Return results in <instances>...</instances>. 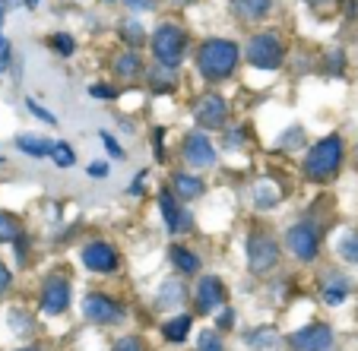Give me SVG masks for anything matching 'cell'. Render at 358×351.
I'll list each match as a JSON object with an SVG mask.
<instances>
[{
  "label": "cell",
  "instance_id": "1",
  "mask_svg": "<svg viewBox=\"0 0 358 351\" xmlns=\"http://www.w3.org/2000/svg\"><path fill=\"white\" fill-rule=\"evenodd\" d=\"M238 61H241V47L229 38H206L196 51V70L210 82H225L235 73Z\"/></svg>",
  "mask_w": 358,
  "mask_h": 351
},
{
  "label": "cell",
  "instance_id": "2",
  "mask_svg": "<svg viewBox=\"0 0 358 351\" xmlns=\"http://www.w3.org/2000/svg\"><path fill=\"white\" fill-rule=\"evenodd\" d=\"M345 158V146H343V136H324L317 140L311 149H308V156H304V177L314 184H327L333 174L339 171Z\"/></svg>",
  "mask_w": 358,
  "mask_h": 351
},
{
  "label": "cell",
  "instance_id": "3",
  "mask_svg": "<svg viewBox=\"0 0 358 351\" xmlns=\"http://www.w3.org/2000/svg\"><path fill=\"white\" fill-rule=\"evenodd\" d=\"M184 51H187V32L175 22H162V26L152 32V57H156L159 67L178 70L184 61Z\"/></svg>",
  "mask_w": 358,
  "mask_h": 351
},
{
  "label": "cell",
  "instance_id": "4",
  "mask_svg": "<svg viewBox=\"0 0 358 351\" xmlns=\"http://www.w3.org/2000/svg\"><path fill=\"white\" fill-rule=\"evenodd\" d=\"M244 57H248L250 67H257V70H279L285 61V47L282 41L276 38V35H250L248 45H244Z\"/></svg>",
  "mask_w": 358,
  "mask_h": 351
},
{
  "label": "cell",
  "instance_id": "5",
  "mask_svg": "<svg viewBox=\"0 0 358 351\" xmlns=\"http://www.w3.org/2000/svg\"><path fill=\"white\" fill-rule=\"evenodd\" d=\"M276 263H279L276 237L264 234V231H254V234L248 237V266H250V272L264 276V272H270Z\"/></svg>",
  "mask_w": 358,
  "mask_h": 351
},
{
  "label": "cell",
  "instance_id": "6",
  "mask_svg": "<svg viewBox=\"0 0 358 351\" xmlns=\"http://www.w3.org/2000/svg\"><path fill=\"white\" fill-rule=\"evenodd\" d=\"M83 317H86L89 323H95V326H115V323H121L124 320V307L117 304L115 297L92 291V294L83 297Z\"/></svg>",
  "mask_w": 358,
  "mask_h": 351
},
{
  "label": "cell",
  "instance_id": "7",
  "mask_svg": "<svg viewBox=\"0 0 358 351\" xmlns=\"http://www.w3.org/2000/svg\"><path fill=\"white\" fill-rule=\"evenodd\" d=\"M285 244H289L292 257L301 260V263H314L320 253V237L314 231V225H308V222L292 225L289 234H285Z\"/></svg>",
  "mask_w": 358,
  "mask_h": 351
},
{
  "label": "cell",
  "instance_id": "8",
  "mask_svg": "<svg viewBox=\"0 0 358 351\" xmlns=\"http://www.w3.org/2000/svg\"><path fill=\"white\" fill-rule=\"evenodd\" d=\"M194 117L203 130H222L225 121H229V102L216 92L203 95L200 102L194 105Z\"/></svg>",
  "mask_w": 358,
  "mask_h": 351
},
{
  "label": "cell",
  "instance_id": "9",
  "mask_svg": "<svg viewBox=\"0 0 358 351\" xmlns=\"http://www.w3.org/2000/svg\"><path fill=\"white\" fill-rule=\"evenodd\" d=\"M70 307V282L64 276H48L41 288V313L48 317H61Z\"/></svg>",
  "mask_w": 358,
  "mask_h": 351
},
{
  "label": "cell",
  "instance_id": "10",
  "mask_svg": "<svg viewBox=\"0 0 358 351\" xmlns=\"http://www.w3.org/2000/svg\"><path fill=\"white\" fill-rule=\"evenodd\" d=\"M289 345L295 351H330L333 345V329L327 323H308L298 332H292Z\"/></svg>",
  "mask_w": 358,
  "mask_h": 351
},
{
  "label": "cell",
  "instance_id": "11",
  "mask_svg": "<svg viewBox=\"0 0 358 351\" xmlns=\"http://www.w3.org/2000/svg\"><path fill=\"white\" fill-rule=\"evenodd\" d=\"M83 266L86 269H92V272H115L117 266H121V257H117V250L111 247L108 241H92V244H86L83 247Z\"/></svg>",
  "mask_w": 358,
  "mask_h": 351
},
{
  "label": "cell",
  "instance_id": "12",
  "mask_svg": "<svg viewBox=\"0 0 358 351\" xmlns=\"http://www.w3.org/2000/svg\"><path fill=\"white\" fill-rule=\"evenodd\" d=\"M216 146L210 142V136L203 133V130H194L187 133L184 140V162L194 165V168H213L216 165Z\"/></svg>",
  "mask_w": 358,
  "mask_h": 351
},
{
  "label": "cell",
  "instance_id": "13",
  "mask_svg": "<svg viewBox=\"0 0 358 351\" xmlns=\"http://www.w3.org/2000/svg\"><path fill=\"white\" fill-rule=\"evenodd\" d=\"M229 301V291H225L222 278L216 276H203L200 285H196V311L200 313H216L225 307Z\"/></svg>",
  "mask_w": 358,
  "mask_h": 351
},
{
  "label": "cell",
  "instance_id": "14",
  "mask_svg": "<svg viewBox=\"0 0 358 351\" xmlns=\"http://www.w3.org/2000/svg\"><path fill=\"white\" fill-rule=\"evenodd\" d=\"M159 209H162V218H165L171 234H184V231L190 228V216L178 206V196L171 193V190H162V193H159Z\"/></svg>",
  "mask_w": 358,
  "mask_h": 351
},
{
  "label": "cell",
  "instance_id": "15",
  "mask_svg": "<svg viewBox=\"0 0 358 351\" xmlns=\"http://www.w3.org/2000/svg\"><path fill=\"white\" fill-rule=\"evenodd\" d=\"M203 181L194 174H184V171H178V174H171V193L178 196V200H184V203H190V200H196V196H203Z\"/></svg>",
  "mask_w": 358,
  "mask_h": 351
},
{
  "label": "cell",
  "instance_id": "16",
  "mask_svg": "<svg viewBox=\"0 0 358 351\" xmlns=\"http://www.w3.org/2000/svg\"><path fill=\"white\" fill-rule=\"evenodd\" d=\"M250 200H254L257 209H273V206H279V200H282V190L273 181H257L254 190H250Z\"/></svg>",
  "mask_w": 358,
  "mask_h": 351
},
{
  "label": "cell",
  "instance_id": "17",
  "mask_svg": "<svg viewBox=\"0 0 358 351\" xmlns=\"http://www.w3.org/2000/svg\"><path fill=\"white\" fill-rule=\"evenodd\" d=\"M16 149H20V152H26L29 158H51V149H55V142L26 133V136H16Z\"/></svg>",
  "mask_w": 358,
  "mask_h": 351
},
{
  "label": "cell",
  "instance_id": "18",
  "mask_svg": "<svg viewBox=\"0 0 358 351\" xmlns=\"http://www.w3.org/2000/svg\"><path fill=\"white\" fill-rule=\"evenodd\" d=\"M320 297H324L330 307L343 304L345 297H349V282H345L343 276H327L324 278V291H320Z\"/></svg>",
  "mask_w": 358,
  "mask_h": 351
},
{
  "label": "cell",
  "instance_id": "19",
  "mask_svg": "<svg viewBox=\"0 0 358 351\" xmlns=\"http://www.w3.org/2000/svg\"><path fill=\"white\" fill-rule=\"evenodd\" d=\"M244 342L254 351H270L279 345V332L273 329V326H260V329H250L248 336H244Z\"/></svg>",
  "mask_w": 358,
  "mask_h": 351
},
{
  "label": "cell",
  "instance_id": "20",
  "mask_svg": "<svg viewBox=\"0 0 358 351\" xmlns=\"http://www.w3.org/2000/svg\"><path fill=\"white\" fill-rule=\"evenodd\" d=\"M140 73H143L140 54H134V51H124V54H117V61H115V76H117V80H136Z\"/></svg>",
  "mask_w": 358,
  "mask_h": 351
},
{
  "label": "cell",
  "instance_id": "21",
  "mask_svg": "<svg viewBox=\"0 0 358 351\" xmlns=\"http://www.w3.org/2000/svg\"><path fill=\"white\" fill-rule=\"evenodd\" d=\"M231 7L244 16V20H264L266 13L273 10V0H231Z\"/></svg>",
  "mask_w": 358,
  "mask_h": 351
},
{
  "label": "cell",
  "instance_id": "22",
  "mask_svg": "<svg viewBox=\"0 0 358 351\" xmlns=\"http://www.w3.org/2000/svg\"><path fill=\"white\" fill-rule=\"evenodd\" d=\"M169 257H171V263H175V269L184 272V276H194V272L200 269V260H196V253H194V250H187V247H171Z\"/></svg>",
  "mask_w": 358,
  "mask_h": 351
},
{
  "label": "cell",
  "instance_id": "23",
  "mask_svg": "<svg viewBox=\"0 0 358 351\" xmlns=\"http://www.w3.org/2000/svg\"><path fill=\"white\" fill-rule=\"evenodd\" d=\"M162 332H165V338H169V342H184V338H187V332H190V317H187V313H181V317L169 320Z\"/></svg>",
  "mask_w": 358,
  "mask_h": 351
},
{
  "label": "cell",
  "instance_id": "24",
  "mask_svg": "<svg viewBox=\"0 0 358 351\" xmlns=\"http://www.w3.org/2000/svg\"><path fill=\"white\" fill-rule=\"evenodd\" d=\"M336 253L345 260V263L358 266V231H349V234L336 244Z\"/></svg>",
  "mask_w": 358,
  "mask_h": 351
},
{
  "label": "cell",
  "instance_id": "25",
  "mask_svg": "<svg viewBox=\"0 0 358 351\" xmlns=\"http://www.w3.org/2000/svg\"><path fill=\"white\" fill-rule=\"evenodd\" d=\"M51 162L57 165V168H73L76 165V152L70 142H55V149H51Z\"/></svg>",
  "mask_w": 358,
  "mask_h": 351
},
{
  "label": "cell",
  "instance_id": "26",
  "mask_svg": "<svg viewBox=\"0 0 358 351\" xmlns=\"http://www.w3.org/2000/svg\"><path fill=\"white\" fill-rule=\"evenodd\" d=\"M20 222H16L10 212H0V244H13L20 237Z\"/></svg>",
  "mask_w": 358,
  "mask_h": 351
},
{
  "label": "cell",
  "instance_id": "27",
  "mask_svg": "<svg viewBox=\"0 0 358 351\" xmlns=\"http://www.w3.org/2000/svg\"><path fill=\"white\" fill-rule=\"evenodd\" d=\"M184 301V285L181 282H165L162 291H159V304L171 307V304H181Z\"/></svg>",
  "mask_w": 358,
  "mask_h": 351
},
{
  "label": "cell",
  "instance_id": "28",
  "mask_svg": "<svg viewBox=\"0 0 358 351\" xmlns=\"http://www.w3.org/2000/svg\"><path fill=\"white\" fill-rule=\"evenodd\" d=\"M196 351H225V342L219 336V329H203L196 338Z\"/></svg>",
  "mask_w": 358,
  "mask_h": 351
},
{
  "label": "cell",
  "instance_id": "29",
  "mask_svg": "<svg viewBox=\"0 0 358 351\" xmlns=\"http://www.w3.org/2000/svg\"><path fill=\"white\" fill-rule=\"evenodd\" d=\"M48 45L55 47L61 57H70V54H76V38L73 35H67V32H57V35H51L48 38Z\"/></svg>",
  "mask_w": 358,
  "mask_h": 351
},
{
  "label": "cell",
  "instance_id": "30",
  "mask_svg": "<svg viewBox=\"0 0 358 351\" xmlns=\"http://www.w3.org/2000/svg\"><path fill=\"white\" fill-rule=\"evenodd\" d=\"M121 38L130 41V45H140V41L146 38V32H143L140 22H124V26H121Z\"/></svg>",
  "mask_w": 358,
  "mask_h": 351
},
{
  "label": "cell",
  "instance_id": "31",
  "mask_svg": "<svg viewBox=\"0 0 358 351\" xmlns=\"http://www.w3.org/2000/svg\"><path fill=\"white\" fill-rule=\"evenodd\" d=\"M111 351H146V345H143L140 336H121Z\"/></svg>",
  "mask_w": 358,
  "mask_h": 351
},
{
  "label": "cell",
  "instance_id": "32",
  "mask_svg": "<svg viewBox=\"0 0 358 351\" xmlns=\"http://www.w3.org/2000/svg\"><path fill=\"white\" fill-rule=\"evenodd\" d=\"M26 108H29V111H32V114H35V117H38V121L51 124V127H55V124H57V117H55V114H51V111H45V108H41V105H38V102H35V98H26Z\"/></svg>",
  "mask_w": 358,
  "mask_h": 351
},
{
  "label": "cell",
  "instance_id": "33",
  "mask_svg": "<svg viewBox=\"0 0 358 351\" xmlns=\"http://www.w3.org/2000/svg\"><path fill=\"white\" fill-rule=\"evenodd\" d=\"M89 95L92 98H117V89L105 86V82H95V86H89Z\"/></svg>",
  "mask_w": 358,
  "mask_h": 351
},
{
  "label": "cell",
  "instance_id": "34",
  "mask_svg": "<svg viewBox=\"0 0 358 351\" xmlns=\"http://www.w3.org/2000/svg\"><path fill=\"white\" fill-rule=\"evenodd\" d=\"M127 10H134V13H146V10L156 7V0H121Z\"/></svg>",
  "mask_w": 358,
  "mask_h": 351
},
{
  "label": "cell",
  "instance_id": "35",
  "mask_svg": "<svg viewBox=\"0 0 358 351\" xmlns=\"http://www.w3.org/2000/svg\"><path fill=\"white\" fill-rule=\"evenodd\" d=\"M10 57H13V47H10L7 38H0V73L10 67Z\"/></svg>",
  "mask_w": 358,
  "mask_h": 351
},
{
  "label": "cell",
  "instance_id": "36",
  "mask_svg": "<svg viewBox=\"0 0 358 351\" xmlns=\"http://www.w3.org/2000/svg\"><path fill=\"white\" fill-rule=\"evenodd\" d=\"M99 140L105 142V149H108V152H111V156H115V158H121V156H124V149L117 146V142H115V136H111V133H99Z\"/></svg>",
  "mask_w": 358,
  "mask_h": 351
},
{
  "label": "cell",
  "instance_id": "37",
  "mask_svg": "<svg viewBox=\"0 0 358 351\" xmlns=\"http://www.w3.org/2000/svg\"><path fill=\"white\" fill-rule=\"evenodd\" d=\"M311 3V10H317V13H330V10H336L339 0H308Z\"/></svg>",
  "mask_w": 358,
  "mask_h": 351
},
{
  "label": "cell",
  "instance_id": "38",
  "mask_svg": "<svg viewBox=\"0 0 358 351\" xmlns=\"http://www.w3.org/2000/svg\"><path fill=\"white\" fill-rule=\"evenodd\" d=\"M10 282H13V276H10L7 266L0 263V294H7V291H10Z\"/></svg>",
  "mask_w": 358,
  "mask_h": 351
},
{
  "label": "cell",
  "instance_id": "39",
  "mask_svg": "<svg viewBox=\"0 0 358 351\" xmlns=\"http://www.w3.org/2000/svg\"><path fill=\"white\" fill-rule=\"evenodd\" d=\"M231 323H235V311H231V307H225V311L219 313V329H229Z\"/></svg>",
  "mask_w": 358,
  "mask_h": 351
},
{
  "label": "cell",
  "instance_id": "40",
  "mask_svg": "<svg viewBox=\"0 0 358 351\" xmlns=\"http://www.w3.org/2000/svg\"><path fill=\"white\" fill-rule=\"evenodd\" d=\"M89 174H92V177H108V165H105V162H92V165H89Z\"/></svg>",
  "mask_w": 358,
  "mask_h": 351
},
{
  "label": "cell",
  "instance_id": "41",
  "mask_svg": "<svg viewBox=\"0 0 358 351\" xmlns=\"http://www.w3.org/2000/svg\"><path fill=\"white\" fill-rule=\"evenodd\" d=\"M298 136H301V127H292V130H289V136H285L282 142H285V146H295V142H298Z\"/></svg>",
  "mask_w": 358,
  "mask_h": 351
},
{
  "label": "cell",
  "instance_id": "42",
  "mask_svg": "<svg viewBox=\"0 0 358 351\" xmlns=\"http://www.w3.org/2000/svg\"><path fill=\"white\" fill-rule=\"evenodd\" d=\"M38 3H41V0H22V7H26V10H35Z\"/></svg>",
  "mask_w": 358,
  "mask_h": 351
},
{
  "label": "cell",
  "instance_id": "43",
  "mask_svg": "<svg viewBox=\"0 0 358 351\" xmlns=\"http://www.w3.org/2000/svg\"><path fill=\"white\" fill-rule=\"evenodd\" d=\"M3 16H7V10H3V7H0V26H3Z\"/></svg>",
  "mask_w": 358,
  "mask_h": 351
},
{
  "label": "cell",
  "instance_id": "44",
  "mask_svg": "<svg viewBox=\"0 0 358 351\" xmlns=\"http://www.w3.org/2000/svg\"><path fill=\"white\" fill-rule=\"evenodd\" d=\"M20 351H35V348H20Z\"/></svg>",
  "mask_w": 358,
  "mask_h": 351
},
{
  "label": "cell",
  "instance_id": "45",
  "mask_svg": "<svg viewBox=\"0 0 358 351\" xmlns=\"http://www.w3.org/2000/svg\"><path fill=\"white\" fill-rule=\"evenodd\" d=\"M108 3H111V0H108Z\"/></svg>",
  "mask_w": 358,
  "mask_h": 351
}]
</instances>
